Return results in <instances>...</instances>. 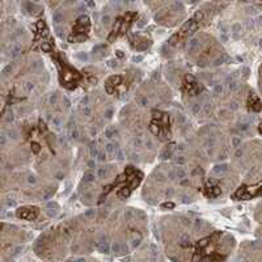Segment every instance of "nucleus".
<instances>
[{
    "label": "nucleus",
    "mask_w": 262,
    "mask_h": 262,
    "mask_svg": "<svg viewBox=\"0 0 262 262\" xmlns=\"http://www.w3.org/2000/svg\"><path fill=\"white\" fill-rule=\"evenodd\" d=\"M225 172H228V165L227 164H221V165H216L215 168L212 169V173L214 174H223V173H225Z\"/></svg>",
    "instance_id": "nucleus-7"
},
{
    "label": "nucleus",
    "mask_w": 262,
    "mask_h": 262,
    "mask_svg": "<svg viewBox=\"0 0 262 262\" xmlns=\"http://www.w3.org/2000/svg\"><path fill=\"white\" fill-rule=\"evenodd\" d=\"M144 144H146L147 148H154V142H152V139L148 138V136L144 138Z\"/></svg>",
    "instance_id": "nucleus-25"
},
{
    "label": "nucleus",
    "mask_w": 262,
    "mask_h": 262,
    "mask_svg": "<svg viewBox=\"0 0 262 262\" xmlns=\"http://www.w3.org/2000/svg\"><path fill=\"white\" fill-rule=\"evenodd\" d=\"M256 195H262V183L253 186H241L232 195L235 199H250Z\"/></svg>",
    "instance_id": "nucleus-1"
},
{
    "label": "nucleus",
    "mask_w": 262,
    "mask_h": 262,
    "mask_svg": "<svg viewBox=\"0 0 262 262\" xmlns=\"http://www.w3.org/2000/svg\"><path fill=\"white\" fill-rule=\"evenodd\" d=\"M89 155H90V157H97L98 156V151H97V147H96V143H90Z\"/></svg>",
    "instance_id": "nucleus-14"
},
{
    "label": "nucleus",
    "mask_w": 262,
    "mask_h": 262,
    "mask_svg": "<svg viewBox=\"0 0 262 262\" xmlns=\"http://www.w3.org/2000/svg\"><path fill=\"white\" fill-rule=\"evenodd\" d=\"M28 182L29 183H34V182H36V178H34V176H29L28 177Z\"/></svg>",
    "instance_id": "nucleus-45"
},
{
    "label": "nucleus",
    "mask_w": 262,
    "mask_h": 262,
    "mask_svg": "<svg viewBox=\"0 0 262 262\" xmlns=\"http://www.w3.org/2000/svg\"><path fill=\"white\" fill-rule=\"evenodd\" d=\"M143 25H144V20H140V23H139V24H138V26H139V28H142V26H143Z\"/></svg>",
    "instance_id": "nucleus-50"
},
{
    "label": "nucleus",
    "mask_w": 262,
    "mask_h": 262,
    "mask_svg": "<svg viewBox=\"0 0 262 262\" xmlns=\"http://www.w3.org/2000/svg\"><path fill=\"white\" fill-rule=\"evenodd\" d=\"M138 102H139V105H142V106H148V98L146 97V96L139 97L138 98Z\"/></svg>",
    "instance_id": "nucleus-23"
},
{
    "label": "nucleus",
    "mask_w": 262,
    "mask_h": 262,
    "mask_svg": "<svg viewBox=\"0 0 262 262\" xmlns=\"http://www.w3.org/2000/svg\"><path fill=\"white\" fill-rule=\"evenodd\" d=\"M200 45V39L198 37H193L189 39L187 42V52H193L194 50L198 49V46Z\"/></svg>",
    "instance_id": "nucleus-5"
},
{
    "label": "nucleus",
    "mask_w": 262,
    "mask_h": 262,
    "mask_svg": "<svg viewBox=\"0 0 262 262\" xmlns=\"http://www.w3.org/2000/svg\"><path fill=\"white\" fill-rule=\"evenodd\" d=\"M33 151L34 152H38L39 151V144L38 143H33Z\"/></svg>",
    "instance_id": "nucleus-44"
},
{
    "label": "nucleus",
    "mask_w": 262,
    "mask_h": 262,
    "mask_svg": "<svg viewBox=\"0 0 262 262\" xmlns=\"http://www.w3.org/2000/svg\"><path fill=\"white\" fill-rule=\"evenodd\" d=\"M186 163V159L183 156H178V157H176V159H174V164L176 165H178V167H182L183 164Z\"/></svg>",
    "instance_id": "nucleus-18"
},
{
    "label": "nucleus",
    "mask_w": 262,
    "mask_h": 262,
    "mask_svg": "<svg viewBox=\"0 0 262 262\" xmlns=\"http://www.w3.org/2000/svg\"><path fill=\"white\" fill-rule=\"evenodd\" d=\"M33 83H30V81H28V83H25V84H23V88H24V90L26 92V93H29L30 90L33 89Z\"/></svg>",
    "instance_id": "nucleus-22"
},
{
    "label": "nucleus",
    "mask_w": 262,
    "mask_h": 262,
    "mask_svg": "<svg viewBox=\"0 0 262 262\" xmlns=\"http://www.w3.org/2000/svg\"><path fill=\"white\" fill-rule=\"evenodd\" d=\"M13 119H15V115H13L12 112H9V113L7 114V117H5V122H8V123H9V122H13Z\"/></svg>",
    "instance_id": "nucleus-33"
},
{
    "label": "nucleus",
    "mask_w": 262,
    "mask_h": 262,
    "mask_svg": "<svg viewBox=\"0 0 262 262\" xmlns=\"http://www.w3.org/2000/svg\"><path fill=\"white\" fill-rule=\"evenodd\" d=\"M174 170H176V177L178 178V180L186 178V170H185V168H183V167H178Z\"/></svg>",
    "instance_id": "nucleus-12"
},
{
    "label": "nucleus",
    "mask_w": 262,
    "mask_h": 262,
    "mask_svg": "<svg viewBox=\"0 0 262 262\" xmlns=\"http://www.w3.org/2000/svg\"><path fill=\"white\" fill-rule=\"evenodd\" d=\"M47 208H49V215H55L56 212V208H58V204L56 203H49L47 204Z\"/></svg>",
    "instance_id": "nucleus-16"
},
{
    "label": "nucleus",
    "mask_w": 262,
    "mask_h": 262,
    "mask_svg": "<svg viewBox=\"0 0 262 262\" xmlns=\"http://www.w3.org/2000/svg\"><path fill=\"white\" fill-rule=\"evenodd\" d=\"M9 71H12V66H11V64H9V66H7V67L3 69V76H7V75H8V72H9Z\"/></svg>",
    "instance_id": "nucleus-36"
},
{
    "label": "nucleus",
    "mask_w": 262,
    "mask_h": 262,
    "mask_svg": "<svg viewBox=\"0 0 262 262\" xmlns=\"http://www.w3.org/2000/svg\"><path fill=\"white\" fill-rule=\"evenodd\" d=\"M94 216H96V210H93V208H89V210H87V211L84 212V218L85 219H88V220L94 219Z\"/></svg>",
    "instance_id": "nucleus-15"
},
{
    "label": "nucleus",
    "mask_w": 262,
    "mask_h": 262,
    "mask_svg": "<svg viewBox=\"0 0 262 262\" xmlns=\"http://www.w3.org/2000/svg\"><path fill=\"white\" fill-rule=\"evenodd\" d=\"M20 51H21V47L20 46H13V49L11 50V56L12 58H15V56H17L20 54Z\"/></svg>",
    "instance_id": "nucleus-21"
},
{
    "label": "nucleus",
    "mask_w": 262,
    "mask_h": 262,
    "mask_svg": "<svg viewBox=\"0 0 262 262\" xmlns=\"http://www.w3.org/2000/svg\"><path fill=\"white\" fill-rule=\"evenodd\" d=\"M115 134H117V129L114 127V126H109V127L105 130V136L106 138H114L115 136Z\"/></svg>",
    "instance_id": "nucleus-11"
},
{
    "label": "nucleus",
    "mask_w": 262,
    "mask_h": 262,
    "mask_svg": "<svg viewBox=\"0 0 262 262\" xmlns=\"http://www.w3.org/2000/svg\"><path fill=\"white\" fill-rule=\"evenodd\" d=\"M42 50H43V51H49V50H50V45H49V43L43 42V43H42Z\"/></svg>",
    "instance_id": "nucleus-40"
},
{
    "label": "nucleus",
    "mask_w": 262,
    "mask_h": 262,
    "mask_svg": "<svg viewBox=\"0 0 262 262\" xmlns=\"http://www.w3.org/2000/svg\"><path fill=\"white\" fill-rule=\"evenodd\" d=\"M8 135H9V138L16 139L17 138V131L16 130H9V131H8Z\"/></svg>",
    "instance_id": "nucleus-35"
},
{
    "label": "nucleus",
    "mask_w": 262,
    "mask_h": 262,
    "mask_svg": "<svg viewBox=\"0 0 262 262\" xmlns=\"http://www.w3.org/2000/svg\"><path fill=\"white\" fill-rule=\"evenodd\" d=\"M54 21H55V24L60 23V15H59L58 12H55V13H54Z\"/></svg>",
    "instance_id": "nucleus-38"
},
{
    "label": "nucleus",
    "mask_w": 262,
    "mask_h": 262,
    "mask_svg": "<svg viewBox=\"0 0 262 262\" xmlns=\"http://www.w3.org/2000/svg\"><path fill=\"white\" fill-rule=\"evenodd\" d=\"M180 185L181 186H189L190 185V180L187 177L186 178H182V180H180Z\"/></svg>",
    "instance_id": "nucleus-32"
},
{
    "label": "nucleus",
    "mask_w": 262,
    "mask_h": 262,
    "mask_svg": "<svg viewBox=\"0 0 262 262\" xmlns=\"http://www.w3.org/2000/svg\"><path fill=\"white\" fill-rule=\"evenodd\" d=\"M76 56H77L79 59H81V60H87V59H88V55H87V54H77Z\"/></svg>",
    "instance_id": "nucleus-41"
},
{
    "label": "nucleus",
    "mask_w": 262,
    "mask_h": 262,
    "mask_svg": "<svg viewBox=\"0 0 262 262\" xmlns=\"http://www.w3.org/2000/svg\"><path fill=\"white\" fill-rule=\"evenodd\" d=\"M52 126H54L55 129H60V126H62V121H60V118L58 115L52 118Z\"/></svg>",
    "instance_id": "nucleus-19"
},
{
    "label": "nucleus",
    "mask_w": 262,
    "mask_h": 262,
    "mask_svg": "<svg viewBox=\"0 0 262 262\" xmlns=\"http://www.w3.org/2000/svg\"><path fill=\"white\" fill-rule=\"evenodd\" d=\"M248 109L252 112H256V113L262 109V102L260 101V98L254 93H250L248 97Z\"/></svg>",
    "instance_id": "nucleus-2"
},
{
    "label": "nucleus",
    "mask_w": 262,
    "mask_h": 262,
    "mask_svg": "<svg viewBox=\"0 0 262 262\" xmlns=\"http://www.w3.org/2000/svg\"><path fill=\"white\" fill-rule=\"evenodd\" d=\"M101 23H102L104 25H108L109 23H110V16H109V15H105V16H102V19H101Z\"/></svg>",
    "instance_id": "nucleus-31"
},
{
    "label": "nucleus",
    "mask_w": 262,
    "mask_h": 262,
    "mask_svg": "<svg viewBox=\"0 0 262 262\" xmlns=\"http://www.w3.org/2000/svg\"><path fill=\"white\" fill-rule=\"evenodd\" d=\"M106 156H108V154H106V152H105V150H104V151H101V152H98V156H97V157H98L100 161H105V160H106Z\"/></svg>",
    "instance_id": "nucleus-28"
},
{
    "label": "nucleus",
    "mask_w": 262,
    "mask_h": 262,
    "mask_svg": "<svg viewBox=\"0 0 262 262\" xmlns=\"http://www.w3.org/2000/svg\"><path fill=\"white\" fill-rule=\"evenodd\" d=\"M117 150H118V146H117V144H114V143H108L106 146H105V152H106L108 155L115 154Z\"/></svg>",
    "instance_id": "nucleus-9"
},
{
    "label": "nucleus",
    "mask_w": 262,
    "mask_h": 262,
    "mask_svg": "<svg viewBox=\"0 0 262 262\" xmlns=\"http://www.w3.org/2000/svg\"><path fill=\"white\" fill-rule=\"evenodd\" d=\"M258 130H260V133H261V134H262V123H261V125H260V127H258Z\"/></svg>",
    "instance_id": "nucleus-52"
},
{
    "label": "nucleus",
    "mask_w": 262,
    "mask_h": 262,
    "mask_svg": "<svg viewBox=\"0 0 262 262\" xmlns=\"http://www.w3.org/2000/svg\"><path fill=\"white\" fill-rule=\"evenodd\" d=\"M214 92H215L216 94H220L223 92V87L221 84H214Z\"/></svg>",
    "instance_id": "nucleus-26"
},
{
    "label": "nucleus",
    "mask_w": 262,
    "mask_h": 262,
    "mask_svg": "<svg viewBox=\"0 0 262 262\" xmlns=\"http://www.w3.org/2000/svg\"><path fill=\"white\" fill-rule=\"evenodd\" d=\"M97 174H98V177H101V178H106V177H109L110 172H109V168L101 167V168L97 169Z\"/></svg>",
    "instance_id": "nucleus-13"
},
{
    "label": "nucleus",
    "mask_w": 262,
    "mask_h": 262,
    "mask_svg": "<svg viewBox=\"0 0 262 262\" xmlns=\"http://www.w3.org/2000/svg\"><path fill=\"white\" fill-rule=\"evenodd\" d=\"M105 115H106V118H112V115H113V110H112V109H109V110H106V113H105Z\"/></svg>",
    "instance_id": "nucleus-43"
},
{
    "label": "nucleus",
    "mask_w": 262,
    "mask_h": 262,
    "mask_svg": "<svg viewBox=\"0 0 262 262\" xmlns=\"http://www.w3.org/2000/svg\"><path fill=\"white\" fill-rule=\"evenodd\" d=\"M117 55L119 56V58H122V56H123V54H122V51H117Z\"/></svg>",
    "instance_id": "nucleus-51"
},
{
    "label": "nucleus",
    "mask_w": 262,
    "mask_h": 262,
    "mask_svg": "<svg viewBox=\"0 0 262 262\" xmlns=\"http://www.w3.org/2000/svg\"><path fill=\"white\" fill-rule=\"evenodd\" d=\"M173 206H174V204H173V203H165V204H164V206H163V207H164V208H172Z\"/></svg>",
    "instance_id": "nucleus-46"
},
{
    "label": "nucleus",
    "mask_w": 262,
    "mask_h": 262,
    "mask_svg": "<svg viewBox=\"0 0 262 262\" xmlns=\"http://www.w3.org/2000/svg\"><path fill=\"white\" fill-rule=\"evenodd\" d=\"M168 177H169V180H174V178H177L176 177V170L170 169L169 172H168Z\"/></svg>",
    "instance_id": "nucleus-34"
},
{
    "label": "nucleus",
    "mask_w": 262,
    "mask_h": 262,
    "mask_svg": "<svg viewBox=\"0 0 262 262\" xmlns=\"http://www.w3.org/2000/svg\"><path fill=\"white\" fill-rule=\"evenodd\" d=\"M16 204V202L13 200L12 198H8V200H7V206H15Z\"/></svg>",
    "instance_id": "nucleus-42"
},
{
    "label": "nucleus",
    "mask_w": 262,
    "mask_h": 262,
    "mask_svg": "<svg viewBox=\"0 0 262 262\" xmlns=\"http://www.w3.org/2000/svg\"><path fill=\"white\" fill-rule=\"evenodd\" d=\"M115 157H117V159L119 160V161H122V160L125 159V156H123V152H122V150H119V148H118V150H117V152H115Z\"/></svg>",
    "instance_id": "nucleus-29"
},
{
    "label": "nucleus",
    "mask_w": 262,
    "mask_h": 262,
    "mask_svg": "<svg viewBox=\"0 0 262 262\" xmlns=\"http://www.w3.org/2000/svg\"><path fill=\"white\" fill-rule=\"evenodd\" d=\"M5 140H7V139H5V135L3 134V135H2V146H4V144H5Z\"/></svg>",
    "instance_id": "nucleus-47"
},
{
    "label": "nucleus",
    "mask_w": 262,
    "mask_h": 262,
    "mask_svg": "<svg viewBox=\"0 0 262 262\" xmlns=\"http://www.w3.org/2000/svg\"><path fill=\"white\" fill-rule=\"evenodd\" d=\"M133 146L136 147V148H140V147L143 146L142 139H140V138H134V139H133Z\"/></svg>",
    "instance_id": "nucleus-24"
},
{
    "label": "nucleus",
    "mask_w": 262,
    "mask_h": 262,
    "mask_svg": "<svg viewBox=\"0 0 262 262\" xmlns=\"http://www.w3.org/2000/svg\"><path fill=\"white\" fill-rule=\"evenodd\" d=\"M142 59H143L142 56H135V58H134V62H140Z\"/></svg>",
    "instance_id": "nucleus-48"
},
{
    "label": "nucleus",
    "mask_w": 262,
    "mask_h": 262,
    "mask_svg": "<svg viewBox=\"0 0 262 262\" xmlns=\"http://www.w3.org/2000/svg\"><path fill=\"white\" fill-rule=\"evenodd\" d=\"M202 110H203V105L200 102H193L190 105V112L193 114H199Z\"/></svg>",
    "instance_id": "nucleus-8"
},
{
    "label": "nucleus",
    "mask_w": 262,
    "mask_h": 262,
    "mask_svg": "<svg viewBox=\"0 0 262 262\" xmlns=\"http://www.w3.org/2000/svg\"><path fill=\"white\" fill-rule=\"evenodd\" d=\"M90 199H92V194H90V193H85L84 195H83V202L89 203V202H90Z\"/></svg>",
    "instance_id": "nucleus-30"
},
{
    "label": "nucleus",
    "mask_w": 262,
    "mask_h": 262,
    "mask_svg": "<svg viewBox=\"0 0 262 262\" xmlns=\"http://www.w3.org/2000/svg\"><path fill=\"white\" fill-rule=\"evenodd\" d=\"M174 148H176V146H174V144H170V146H168L163 152H161L160 157H161V159H169V157L173 155Z\"/></svg>",
    "instance_id": "nucleus-6"
},
{
    "label": "nucleus",
    "mask_w": 262,
    "mask_h": 262,
    "mask_svg": "<svg viewBox=\"0 0 262 262\" xmlns=\"http://www.w3.org/2000/svg\"><path fill=\"white\" fill-rule=\"evenodd\" d=\"M240 143H241L240 138H233V139H232V146H233V147H239Z\"/></svg>",
    "instance_id": "nucleus-37"
},
{
    "label": "nucleus",
    "mask_w": 262,
    "mask_h": 262,
    "mask_svg": "<svg viewBox=\"0 0 262 262\" xmlns=\"http://www.w3.org/2000/svg\"><path fill=\"white\" fill-rule=\"evenodd\" d=\"M221 193L220 190V186L214 181V180H210L206 183V195L207 196H218Z\"/></svg>",
    "instance_id": "nucleus-4"
},
{
    "label": "nucleus",
    "mask_w": 262,
    "mask_h": 262,
    "mask_svg": "<svg viewBox=\"0 0 262 262\" xmlns=\"http://www.w3.org/2000/svg\"><path fill=\"white\" fill-rule=\"evenodd\" d=\"M56 102H58V94L56 93H52L50 96V104L51 105H56Z\"/></svg>",
    "instance_id": "nucleus-27"
},
{
    "label": "nucleus",
    "mask_w": 262,
    "mask_h": 262,
    "mask_svg": "<svg viewBox=\"0 0 262 262\" xmlns=\"http://www.w3.org/2000/svg\"><path fill=\"white\" fill-rule=\"evenodd\" d=\"M37 215H38L37 208H20L17 211V216L26 220H32L34 218H37Z\"/></svg>",
    "instance_id": "nucleus-3"
},
{
    "label": "nucleus",
    "mask_w": 262,
    "mask_h": 262,
    "mask_svg": "<svg viewBox=\"0 0 262 262\" xmlns=\"http://www.w3.org/2000/svg\"><path fill=\"white\" fill-rule=\"evenodd\" d=\"M165 195H167L168 198H170V196L173 195V189H170V187H168V189L165 190Z\"/></svg>",
    "instance_id": "nucleus-39"
},
{
    "label": "nucleus",
    "mask_w": 262,
    "mask_h": 262,
    "mask_svg": "<svg viewBox=\"0 0 262 262\" xmlns=\"http://www.w3.org/2000/svg\"><path fill=\"white\" fill-rule=\"evenodd\" d=\"M54 191H55V190H54V189H52V187H50V189H49V190H47V191H46V193H45V194H43V195H42V200H47V199H50V198H51V196H52V194H54Z\"/></svg>",
    "instance_id": "nucleus-17"
},
{
    "label": "nucleus",
    "mask_w": 262,
    "mask_h": 262,
    "mask_svg": "<svg viewBox=\"0 0 262 262\" xmlns=\"http://www.w3.org/2000/svg\"><path fill=\"white\" fill-rule=\"evenodd\" d=\"M96 180V176L93 172H85L84 176H83V181H84V183H90L93 182Z\"/></svg>",
    "instance_id": "nucleus-10"
},
{
    "label": "nucleus",
    "mask_w": 262,
    "mask_h": 262,
    "mask_svg": "<svg viewBox=\"0 0 262 262\" xmlns=\"http://www.w3.org/2000/svg\"><path fill=\"white\" fill-rule=\"evenodd\" d=\"M81 113L85 117H89L92 114V108L89 106V105H88V106H81Z\"/></svg>",
    "instance_id": "nucleus-20"
},
{
    "label": "nucleus",
    "mask_w": 262,
    "mask_h": 262,
    "mask_svg": "<svg viewBox=\"0 0 262 262\" xmlns=\"http://www.w3.org/2000/svg\"><path fill=\"white\" fill-rule=\"evenodd\" d=\"M88 167H89V168H93V167H94V161H89V163H88Z\"/></svg>",
    "instance_id": "nucleus-49"
}]
</instances>
